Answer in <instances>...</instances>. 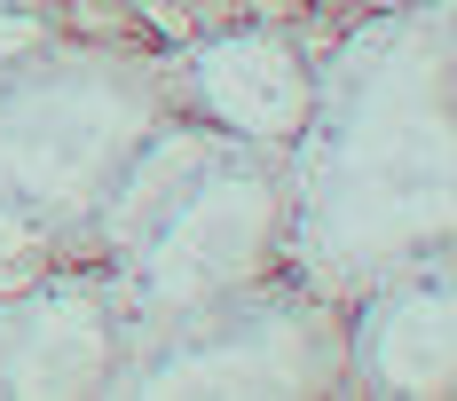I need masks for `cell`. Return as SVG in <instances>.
<instances>
[{
	"label": "cell",
	"instance_id": "obj_1",
	"mask_svg": "<svg viewBox=\"0 0 457 401\" xmlns=\"http://www.w3.org/2000/svg\"><path fill=\"white\" fill-rule=\"evenodd\" d=\"M457 32L450 0H370L316 47L308 119L284 142V275L323 299L457 236Z\"/></svg>",
	"mask_w": 457,
	"mask_h": 401
},
{
	"label": "cell",
	"instance_id": "obj_2",
	"mask_svg": "<svg viewBox=\"0 0 457 401\" xmlns=\"http://www.w3.org/2000/svg\"><path fill=\"white\" fill-rule=\"evenodd\" d=\"M189 127L174 71L135 47H0V244L87 252L135 174Z\"/></svg>",
	"mask_w": 457,
	"mask_h": 401
},
{
	"label": "cell",
	"instance_id": "obj_3",
	"mask_svg": "<svg viewBox=\"0 0 457 401\" xmlns=\"http://www.w3.org/2000/svg\"><path fill=\"white\" fill-rule=\"evenodd\" d=\"M87 252L135 339L284 275V158L189 119L111 205Z\"/></svg>",
	"mask_w": 457,
	"mask_h": 401
},
{
	"label": "cell",
	"instance_id": "obj_4",
	"mask_svg": "<svg viewBox=\"0 0 457 401\" xmlns=\"http://www.w3.org/2000/svg\"><path fill=\"white\" fill-rule=\"evenodd\" d=\"M111 394H347L339 299L292 275H261L213 307L142 331Z\"/></svg>",
	"mask_w": 457,
	"mask_h": 401
},
{
	"label": "cell",
	"instance_id": "obj_5",
	"mask_svg": "<svg viewBox=\"0 0 457 401\" xmlns=\"http://www.w3.org/2000/svg\"><path fill=\"white\" fill-rule=\"evenodd\" d=\"M135 347L95 252L0 283V394H111Z\"/></svg>",
	"mask_w": 457,
	"mask_h": 401
},
{
	"label": "cell",
	"instance_id": "obj_6",
	"mask_svg": "<svg viewBox=\"0 0 457 401\" xmlns=\"http://www.w3.org/2000/svg\"><path fill=\"white\" fill-rule=\"evenodd\" d=\"M166 71L197 127L284 158V142L300 134L308 94H316V47L284 16H228V24L189 32L166 55Z\"/></svg>",
	"mask_w": 457,
	"mask_h": 401
},
{
	"label": "cell",
	"instance_id": "obj_7",
	"mask_svg": "<svg viewBox=\"0 0 457 401\" xmlns=\"http://www.w3.org/2000/svg\"><path fill=\"white\" fill-rule=\"evenodd\" d=\"M339 370L347 394L442 401L457 394V275L450 252L411 260L339 299Z\"/></svg>",
	"mask_w": 457,
	"mask_h": 401
},
{
	"label": "cell",
	"instance_id": "obj_8",
	"mask_svg": "<svg viewBox=\"0 0 457 401\" xmlns=\"http://www.w3.org/2000/svg\"><path fill=\"white\" fill-rule=\"evenodd\" d=\"M166 8H174V0H166Z\"/></svg>",
	"mask_w": 457,
	"mask_h": 401
}]
</instances>
